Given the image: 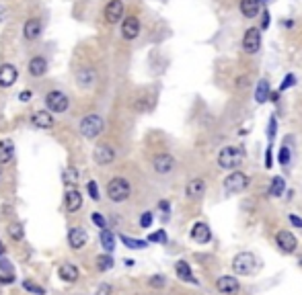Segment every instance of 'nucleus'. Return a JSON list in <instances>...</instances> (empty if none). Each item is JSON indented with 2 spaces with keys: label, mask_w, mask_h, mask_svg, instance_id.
Returning <instances> with one entry per match:
<instances>
[{
  "label": "nucleus",
  "mask_w": 302,
  "mask_h": 295,
  "mask_svg": "<svg viewBox=\"0 0 302 295\" xmlns=\"http://www.w3.org/2000/svg\"><path fill=\"white\" fill-rule=\"evenodd\" d=\"M103 127H105V121L97 113L85 115L80 119V123H78V131H80V135L85 137V140H97V137L101 135V131H103Z\"/></svg>",
  "instance_id": "f03ea898"
},
{
  "label": "nucleus",
  "mask_w": 302,
  "mask_h": 295,
  "mask_svg": "<svg viewBox=\"0 0 302 295\" xmlns=\"http://www.w3.org/2000/svg\"><path fill=\"white\" fill-rule=\"evenodd\" d=\"M276 244L280 246L282 252L286 254H294L298 250V238L290 232V230H280L276 234Z\"/></svg>",
  "instance_id": "1a4fd4ad"
},
{
  "label": "nucleus",
  "mask_w": 302,
  "mask_h": 295,
  "mask_svg": "<svg viewBox=\"0 0 302 295\" xmlns=\"http://www.w3.org/2000/svg\"><path fill=\"white\" fill-rule=\"evenodd\" d=\"M259 47H261V29H257V27H251V29H247V33H245V37H243V49H245V54H257L259 51Z\"/></svg>",
  "instance_id": "9b49d317"
},
{
  "label": "nucleus",
  "mask_w": 302,
  "mask_h": 295,
  "mask_svg": "<svg viewBox=\"0 0 302 295\" xmlns=\"http://www.w3.org/2000/svg\"><path fill=\"white\" fill-rule=\"evenodd\" d=\"M64 205H66V209H68V213H76L80 207H82V195H80V191H76V189L66 191Z\"/></svg>",
  "instance_id": "412c9836"
},
{
  "label": "nucleus",
  "mask_w": 302,
  "mask_h": 295,
  "mask_svg": "<svg viewBox=\"0 0 302 295\" xmlns=\"http://www.w3.org/2000/svg\"><path fill=\"white\" fill-rule=\"evenodd\" d=\"M87 189H89V195H91V199L93 201H99V189H97V183L95 181H89V185H87Z\"/></svg>",
  "instance_id": "37998d69"
},
{
  "label": "nucleus",
  "mask_w": 302,
  "mask_h": 295,
  "mask_svg": "<svg viewBox=\"0 0 302 295\" xmlns=\"http://www.w3.org/2000/svg\"><path fill=\"white\" fill-rule=\"evenodd\" d=\"M31 123L37 129H52L54 127V117L49 111H37L31 115Z\"/></svg>",
  "instance_id": "4be33fe9"
},
{
  "label": "nucleus",
  "mask_w": 302,
  "mask_h": 295,
  "mask_svg": "<svg viewBox=\"0 0 302 295\" xmlns=\"http://www.w3.org/2000/svg\"><path fill=\"white\" fill-rule=\"evenodd\" d=\"M290 158H292V154H290V148H288V140H286V144H284V146L280 148L278 160H280V164H282V166H288V164H290Z\"/></svg>",
  "instance_id": "72a5a7b5"
},
{
  "label": "nucleus",
  "mask_w": 302,
  "mask_h": 295,
  "mask_svg": "<svg viewBox=\"0 0 302 295\" xmlns=\"http://www.w3.org/2000/svg\"><path fill=\"white\" fill-rule=\"evenodd\" d=\"M140 35V19L136 14H128L122 21V37L126 41H134Z\"/></svg>",
  "instance_id": "ddd939ff"
},
{
  "label": "nucleus",
  "mask_w": 302,
  "mask_h": 295,
  "mask_svg": "<svg viewBox=\"0 0 302 295\" xmlns=\"http://www.w3.org/2000/svg\"><path fill=\"white\" fill-rule=\"evenodd\" d=\"M245 160V148L226 146L218 152V166L222 170H237Z\"/></svg>",
  "instance_id": "f257e3e1"
},
{
  "label": "nucleus",
  "mask_w": 302,
  "mask_h": 295,
  "mask_svg": "<svg viewBox=\"0 0 302 295\" xmlns=\"http://www.w3.org/2000/svg\"><path fill=\"white\" fill-rule=\"evenodd\" d=\"M267 100L278 102V100H280V93H278V91H276V93H270V98H267Z\"/></svg>",
  "instance_id": "603ef678"
},
{
  "label": "nucleus",
  "mask_w": 302,
  "mask_h": 295,
  "mask_svg": "<svg viewBox=\"0 0 302 295\" xmlns=\"http://www.w3.org/2000/svg\"><path fill=\"white\" fill-rule=\"evenodd\" d=\"M23 287H25V291H29V293H33V295H45V289H43L41 285L33 283V281H29V279L23 281Z\"/></svg>",
  "instance_id": "c9c22d12"
},
{
  "label": "nucleus",
  "mask_w": 302,
  "mask_h": 295,
  "mask_svg": "<svg viewBox=\"0 0 302 295\" xmlns=\"http://www.w3.org/2000/svg\"><path fill=\"white\" fill-rule=\"evenodd\" d=\"M19 100H21V102H29V100H31V91H23V93L19 95Z\"/></svg>",
  "instance_id": "09e8293b"
},
{
  "label": "nucleus",
  "mask_w": 302,
  "mask_h": 295,
  "mask_svg": "<svg viewBox=\"0 0 302 295\" xmlns=\"http://www.w3.org/2000/svg\"><path fill=\"white\" fill-rule=\"evenodd\" d=\"M249 177L245 175L243 170H232L230 175L222 181V189H224V193L228 195V197H232V195H241L243 191L249 187Z\"/></svg>",
  "instance_id": "20e7f679"
},
{
  "label": "nucleus",
  "mask_w": 302,
  "mask_h": 295,
  "mask_svg": "<svg viewBox=\"0 0 302 295\" xmlns=\"http://www.w3.org/2000/svg\"><path fill=\"white\" fill-rule=\"evenodd\" d=\"M148 285L150 287H154V289H162L166 285V279H164V275H152L148 279Z\"/></svg>",
  "instance_id": "e433bc0d"
},
{
  "label": "nucleus",
  "mask_w": 302,
  "mask_h": 295,
  "mask_svg": "<svg viewBox=\"0 0 302 295\" xmlns=\"http://www.w3.org/2000/svg\"><path fill=\"white\" fill-rule=\"evenodd\" d=\"M124 0H109L103 8V19L107 25H117L124 19Z\"/></svg>",
  "instance_id": "6e6552de"
},
{
  "label": "nucleus",
  "mask_w": 302,
  "mask_h": 295,
  "mask_svg": "<svg viewBox=\"0 0 302 295\" xmlns=\"http://www.w3.org/2000/svg\"><path fill=\"white\" fill-rule=\"evenodd\" d=\"M189 236L193 242H197V244H208V242L212 240V230H210V225L206 221H195L191 225V230H189Z\"/></svg>",
  "instance_id": "4468645a"
},
{
  "label": "nucleus",
  "mask_w": 302,
  "mask_h": 295,
  "mask_svg": "<svg viewBox=\"0 0 302 295\" xmlns=\"http://www.w3.org/2000/svg\"><path fill=\"white\" fill-rule=\"evenodd\" d=\"M99 240H101V246L105 248V252H107V254L115 250V236H113V232H111V230H107V228H105V230H101Z\"/></svg>",
  "instance_id": "c85d7f7f"
},
{
  "label": "nucleus",
  "mask_w": 302,
  "mask_h": 295,
  "mask_svg": "<svg viewBox=\"0 0 302 295\" xmlns=\"http://www.w3.org/2000/svg\"><path fill=\"white\" fill-rule=\"evenodd\" d=\"M113 267V258L109 254H99L97 256V269L99 271H109Z\"/></svg>",
  "instance_id": "473e14b6"
},
{
  "label": "nucleus",
  "mask_w": 302,
  "mask_h": 295,
  "mask_svg": "<svg viewBox=\"0 0 302 295\" xmlns=\"http://www.w3.org/2000/svg\"><path fill=\"white\" fill-rule=\"evenodd\" d=\"M288 219H290V223L294 225V228H302V219H300L298 215H294V213H290V215H288Z\"/></svg>",
  "instance_id": "49530a36"
},
{
  "label": "nucleus",
  "mask_w": 302,
  "mask_h": 295,
  "mask_svg": "<svg viewBox=\"0 0 302 295\" xmlns=\"http://www.w3.org/2000/svg\"><path fill=\"white\" fill-rule=\"evenodd\" d=\"M97 295H111V285H107V283H103L99 289H97Z\"/></svg>",
  "instance_id": "a18cd8bd"
},
{
  "label": "nucleus",
  "mask_w": 302,
  "mask_h": 295,
  "mask_svg": "<svg viewBox=\"0 0 302 295\" xmlns=\"http://www.w3.org/2000/svg\"><path fill=\"white\" fill-rule=\"evenodd\" d=\"M166 232L164 230H158V232H154V234H150L148 236V240L146 242H158V244H166Z\"/></svg>",
  "instance_id": "58836bf2"
},
{
  "label": "nucleus",
  "mask_w": 302,
  "mask_h": 295,
  "mask_svg": "<svg viewBox=\"0 0 302 295\" xmlns=\"http://www.w3.org/2000/svg\"><path fill=\"white\" fill-rule=\"evenodd\" d=\"M91 219H93V223L97 225V228H99V230H105V228H107V221H105V217H103V215H101L99 211H95V213L91 215Z\"/></svg>",
  "instance_id": "79ce46f5"
},
{
  "label": "nucleus",
  "mask_w": 302,
  "mask_h": 295,
  "mask_svg": "<svg viewBox=\"0 0 302 295\" xmlns=\"http://www.w3.org/2000/svg\"><path fill=\"white\" fill-rule=\"evenodd\" d=\"M8 236H10V240H14V242H21L23 240V236H25V232H23V225L19 223V221H12L10 225H8Z\"/></svg>",
  "instance_id": "7c9ffc66"
},
{
  "label": "nucleus",
  "mask_w": 302,
  "mask_h": 295,
  "mask_svg": "<svg viewBox=\"0 0 302 295\" xmlns=\"http://www.w3.org/2000/svg\"><path fill=\"white\" fill-rule=\"evenodd\" d=\"M0 271H6L8 275H12V269H10V265H8V260H2V258H0Z\"/></svg>",
  "instance_id": "de8ad7c7"
},
{
  "label": "nucleus",
  "mask_w": 302,
  "mask_h": 295,
  "mask_svg": "<svg viewBox=\"0 0 302 295\" xmlns=\"http://www.w3.org/2000/svg\"><path fill=\"white\" fill-rule=\"evenodd\" d=\"M284 191H286V181H284L282 177H274L270 181V189H267V195L270 197H282L284 195Z\"/></svg>",
  "instance_id": "a878e982"
},
{
  "label": "nucleus",
  "mask_w": 302,
  "mask_h": 295,
  "mask_svg": "<svg viewBox=\"0 0 302 295\" xmlns=\"http://www.w3.org/2000/svg\"><path fill=\"white\" fill-rule=\"evenodd\" d=\"M122 238V242L128 246V248H132V250H142V248H146L148 246V242L146 240H138V238H130V236H120Z\"/></svg>",
  "instance_id": "c756f323"
},
{
  "label": "nucleus",
  "mask_w": 302,
  "mask_h": 295,
  "mask_svg": "<svg viewBox=\"0 0 302 295\" xmlns=\"http://www.w3.org/2000/svg\"><path fill=\"white\" fill-rule=\"evenodd\" d=\"M257 269V258L253 252H239L232 258V271L239 277H249Z\"/></svg>",
  "instance_id": "39448f33"
},
{
  "label": "nucleus",
  "mask_w": 302,
  "mask_h": 295,
  "mask_svg": "<svg viewBox=\"0 0 302 295\" xmlns=\"http://www.w3.org/2000/svg\"><path fill=\"white\" fill-rule=\"evenodd\" d=\"M93 160H95V164H99V166H109V164H113V160H115V150H113V146H109V144H99V146H95V150H93Z\"/></svg>",
  "instance_id": "f8f14e48"
},
{
  "label": "nucleus",
  "mask_w": 302,
  "mask_h": 295,
  "mask_svg": "<svg viewBox=\"0 0 302 295\" xmlns=\"http://www.w3.org/2000/svg\"><path fill=\"white\" fill-rule=\"evenodd\" d=\"M132 195V185L128 179L124 177H113L109 183H107V197L109 201L113 203H124L128 201Z\"/></svg>",
  "instance_id": "7ed1b4c3"
},
{
  "label": "nucleus",
  "mask_w": 302,
  "mask_h": 295,
  "mask_svg": "<svg viewBox=\"0 0 302 295\" xmlns=\"http://www.w3.org/2000/svg\"><path fill=\"white\" fill-rule=\"evenodd\" d=\"M41 31H43V23L33 16V19H27L23 25V37L25 41H35L41 37Z\"/></svg>",
  "instance_id": "dca6fc26"
},
{
  "label": "nucleus",
  "mask_w": 302,
  "mask_h": 295,
  "mask_svg": "<svg viewBox=\"0 0 302 295\" xmlns=\"http://www.w3.org/2000/svg\"><path fill=\"white\" fill-rule=\"evenodd\" d=\"M19 80V70L14 64H2L0 66V89H10Z\"/></svg>",
  "instance_id": "2eb2a0df"
},
{
  "label": "nucleus",
  "mask_w": 302,
  "mask_h": 295,
  "mask_svg": "<svg viewBox=\"0 0 302 295\" xmlns=\"http://www.w3.org/2000/svg\"><path fill=\"white\" fill-rule=\"evenodd\" d=\"M134 109L136 111H150L152 109V98L150 97H138L134 100Z\"/></svg>",
  "instance_id": "2f4dec72"
},
{
  "label": "nucleus",
  "mask_w": 302,
  "mask_h": 295,
  "mask_svg": "<svg viewBox=\"0 0 302 295\" xmlns=\"http://www.w3.org/2000/svg\"><path fill=\"white\" fill-rule=\"evenodd\" d=\"M27 72L33 78H41L47 72V60L43 56H33L29 60V64H27Z\"/></svg>",
  "instance_id": "6ab92c4d"
},
{
  "label": "nucleus",
  "mask_w": 302,
  "mask_h": 295,
  "mask_svg": "<svg viewBox=\"0 0 302 295\" xmlns=\"http://www.w3.org/2000/svg\"><path fill=\"white\" fill-rule=\"evenodd\" d=\"M259 6H261L259 0H241V4H239L243 16H247V19H255L259 14Z\"/></svg>",
  "instance_id": "393cba45"
},
{
  "label": "nucleus",
  "mask_w": 302,
  "mask_h": 295,
  "mask_svg": "<svg viewBox=\"0 0 302 295\" xmlns=\"http://www.w3.org/2000/svg\"><path fill=\"white\" fill-rule=\"evenodd\" d=\"M274 166V160H272V144H270V148L265 150V168H272Z\"/></svg>",
  "instance_id": "c03bdc74"
},
{
  "label": "nucleus",
  "mask_w": 302,
  "mask_h": 295,
  "mask_svg": "<svg viewBox=\"0 0 302 295\" xmlns=\"http://www.w3.org/2000/svg\"><path fill=\"white\" fill-rule=\"evenodd\" d=\"M152 221H154V215H152V211H144L142 215H140V225L146 230V228H150L152 225Z\"/></svg>",
  "instance_id": "a19ab883"
},
{
  "label": "nucleus",
  "mask_w": 302,
  "mask_h": 295,
  "mask_svg": "<svg viewBox=\"0 0 302 295\" xmlns=\"http://www.w3.org/2000/svg\"><path fill=\"white\" fill-rule=\"evenodd\" d=\"M276 131H278V119H276V117H272V119H270V125H267V140H270V144L274 142Z\"/></svg>",
  "instance_id": "ea45409f"
},
{
  "label": "nucleus",
  "mask_w": 302,
  "mask_h": 295,
  "mask_svg": "<svg viewBox=\"0 0 302 295\" xmlns=\"http://www.w3.org/2000/svg\"><path fill=\"white\" fill-rule=\"evenodd\" d=\"M58 277L66 283H76L78 281V269L74 265H70V263H66V265H62L58 269Z\"/></svg>",
  "instance_id": "b1692460"
},
{
  "label": "nucleus",
  "mask_w": 302,
  "mask_h": 295,
  "mask_svg": "<svg viewBox=\"0 0 302 295\" xmlns=\"http://www.w3.org/2000/svg\"><path fill=\"white\" fill-rule=\"evenodd\" d=\"M294 84H296V76L294 74H286V76H284V80H282V84H280V91L278 93H284V91L292 89Z\"/></svg>",
  "instance_id": "4c0bfd02"
},
{
  "label": "nucleus",
  "mask_w": 302,
  "mask_h": 295,
  "mask_svg": "<svg viewBox=\"0 0 302 295\" xmlns=\"http://www.w3.org/2000/svg\"><path fill=\"white\" fill-rule=\"evenodd\" d=\"M64 183L66 185H76L78 183V172H76L74 166H68L64 170Z\"/></svg>",
  "instance_id": "f704fd0d"
},
{
  "label": "nucleus",
  "mask_w": 302,
  "mask_h": 295,
  "mask_svg": "<svg viewBox=\"0 0 302 295\" xmlns=\"http://www.w3.org/2000/svg\"><path fill=\"white\" fill-rule=\"evenodd\" d=\"M261 27H263V29L270 27V12H267V10L263 12V23H261Z\"/></svg>",
  "instance_id": "8fccbe9b"
},
{
  "label": "nucleus",
  "mask_w": 302,
  "mask_h": 295,
  "mask_svg": "<svg viewBox=\"0 0 302 295\" xmlns=\"http://www.w3.org/2000/svg\"><path fill=\"white\" fill-rule=\"evenodd\" d=\"M175 166H177V160L166 152H160L152 158V168H154V172H158V175H171V172L175 170Z\"/></svg>",
  "instance_id": "9d476101"
},
{
  "label": "nucleus",
  "mask_w": 302,
  "mask_h": 295,
  "mask_svg": "<svg viewBox=\"0 0 302 295\" xmlns=\"http://www.w3.org/2000/svg\"><path fill=\"white\" fill-rule=\"evenodd\" d=\"M158 207H160V209H162L164 213H169V209H171L169 203H166V201H160V203H158Z\"/></svg>",
  "instance_id": "3c124183"
},
{
  "label": "nucleus",
  "mask_w": 302,
  "mask_h": 295,
  "mask_svg": "<svg viewBox=\"0 0 302 295\" xmlns=\"http://www.w3.org/2000/svg\"><path fill=\"white\" fill-rule=\"evenodd\" d=\"M216 289L220 295H239L241 293V281L234 275H222L216 279Z\"/></svg>",
  "instance_id": "0eeeda50"
},
{
  "label": "nucleus",
  "mask_w": 302,
  "mask_h": 295,
  "mask_svg": "<svg viewBox=\"0 0 302 295\" xmlns=\"http://www.w3.org/2000/svg\"><path fill=\"white\" fill-rule=\"evenodd\" d=\"M270 82L267 80H259L257 86H255V100L257 105H263V102H267V98H270Z\"/></svg>",
  "instance_id": "bb28decb"
},
{
  "label": "nucleus",
  "mask_w": 302,
  "mask_h": 295,
  "mask_svg": "<svg viewBox=\"0 0 302 295\" xmlns=\"http://www.w3.org/2000/svg\"><path fill=\"white\" fill-rule=\"evenodd\" d=\"M43 100H45V109L49 113H64L70 107V98L66 97L62 91H49Z\"/></svg>",
  "instance_id": "423d86ee"
},
{
  "label": "nucleus",
  "mask_w": 302,
  "mask_h": 295,
  "mask_svg": "<svg viewBox=\"0 0 302 295\" xmlns=\"http://www.w3.org/2000/svg\"><path fill=\"white\" fill-rule=\"evenodd\" d=\"M2 254H4V246H2V242H0V258H2Z\"/></svg>",
  "instance_id": "864d4df0"
},
{
  "label": "nucleus",
  "mask_w": 302,
  "mask_h": 295,
  "mask_svg": "<svg viewBox=\"0 0 302 295\" xmlns=\"http://www.w3.org/2000/svg\"><path fill=\"white\" fill-rule=\"evenodd\" d=\"M300 265H302V258H300Z\"/></svg>",
  "instance_id": "5fc2aeb1"
},
{
  "label": "nucleus",
  "mask_w": 302,
  "mask_h": 295,
  "mask_svg": "<svg viewBox=\"0 0 302 295\" xmlns=\"http://www.w3.org/2000/svg\"><path fill=\"white\" fill-rule=\"evenodd\" d=\"M14 156V144L10 140L0 142V164H8Z\"/></svg>",
  "instance_id": "cd10ccee"
},
{
  "label": "nucleus",
  "mask_w": 302,
  "mask_h": 295,
  "mask_svg": "<svg viewBox=\"0 0 302 295\" xmlns=\"http://www.w3.org/2000/svg\"><path fill=\"white\" fill-rule=\"evenodd\" d=\"M175 273H177V277H179L181 281L197 285V279L193 277L191 267H189V263H185V260H177V263H175Z\"/></svg>",
  "instance_id": "5701e85b"
},
{
  "label": "nucleus",
  "mask_w": 302,
  "mask_h": 295,
  "mask_svg": "<svg viewBox=\"0 0 302 295\" xmlns=\"http://www.w3.org/2000/svg\"><path fill=\"white\" fill-rule=\"evenodd\" d=\"M95 82H97V72L93 68H80V70H76V84L80 89H93Z\"/></svg>",
  "instance_id": "aec40b11"
},
{
  "label": "nucleus",
  "mask_w": 302,
  "mask_h": 295,
  "mask_svg": "<svg viewBox=\"0 0 302 295\" xmlns=\"http://www.w3.org/2000/svg\"><path fill=\"white\" fill-rule=\"evenodd\" d=\"M87 240H89L87 230L78 228V225H76V228H70V230H68V244H70L72 250L85 248V246H87Z\"/></svg>",
  "instance_id": "a211bd4d"
},
{
  "label": "nucleus",
  "mask_w": 302,
  "mask_h": 295,
  "mask_svg": "<svg viewBox=\"0 0 302 295\" xmlns=\"http://www.w3.org/2000/svg\"><path fill=\"white\" fill-rule=\"evenodd\" d=\"M204 193H206V181L204 179H191L187 185H185V197L187 199H193V201H197V199H201L204 197Z\"/></svg>",
  "instance_id": "f3484780"
}]
</instances>
